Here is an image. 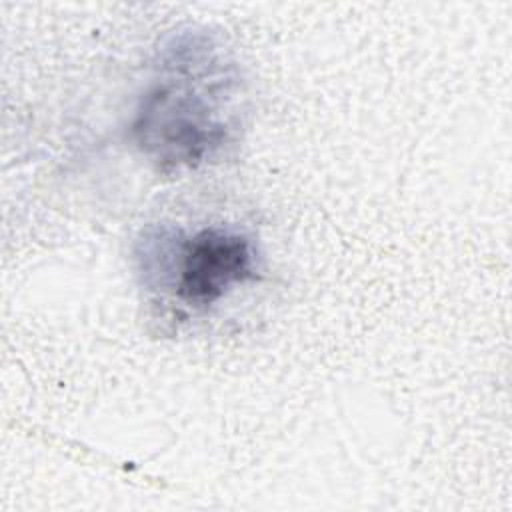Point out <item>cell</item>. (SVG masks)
<instances>
[{"instance_id":"cell-1","label":"cell","mask_w":512,"mask_h":512,"mask_svg":"<svg viewBox=\"0 0 512 512\" xmlns=\"http://www.w3.org/2000/svg\"><path fill=\"white\" fill-rule=\"evenodd\" d=\"M242 78L206 32H178L158 50L130 122V138L158 172L196 170L234 142Z\"/></svg>"},{"instance_id":"cell-2","label":"cell","mask_w":512,"mask_h":512,"mask_svg":"<svg viewBox=\"0 0 512 512\" xmlns=\"http://www.w3.org/2000/svg\"><path fill=\"white\" fill-rule=\"evenodd\" d=\"M136 258L150 288L168 290L190 310H208L260 276L254 238L232 226H204L192 234L150 228L138 240Z\"/></svg>"}]
</instances>
